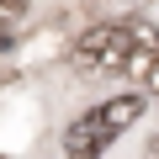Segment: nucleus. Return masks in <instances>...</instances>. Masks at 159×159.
<instances>
[{"mask_svg":"<svg viewBox=\"0 0 159 159\" xmlns=\"http://www.w3.org/2000/svg\"><path fill=\"white\" fill-rule=\"evenodd\" d=\"M143 96L138 90H122V96H111V101H96L90 111H80L69 127H64V154L69 159H101L138 117H143Z\"/></svg>","mask_w":159,"mask_h":159,"instance_id":"1","label":"nucleus"},{"mask_svg":"<svg viewBox=\"0 0 159 159\" xmlns=\"http://www.w3.org/2000/svg\"><path fill=\"white\" fill-rule=\"evenodd\" d=\"M148 21H127V16H111V21H96L74 37L69 48V64L74 69H85V74H122L127 58L138 53Z\"/></svg>","mask_w":159,"mask_h":159,"instance_id":"2","label":"nucleus"},{"mask_svg":"<svg viewBox=\"0 0 159 159\" xmlns=\"http://www.w3.org/2000/svg\"><path fill=\"white\" fill-rule=\"evenodd\" d=\"M122 80H133L138 96H143V90H159V32H154V27L143 32V43H138V53L127 58Z\"/></svg>","mask_w":159,"mask_h":159,"instance_id":"3","label":"nucleus"},{"mask_svg":"<svg viewBox=\"0 0 159 159\" xmlns=\"http://www.w3.org/2000/svg\"><path fill=\"white\" fill-rule=\"evenodd\" d=\"M27 6H32V0H0V48L16 43V32L27 21Z\"/></svg>","mask_w":159,"mask_h":159,"instance_id":"4","label":"nucleus"},{"mask_svg":"<svg viewBox=\"0 0 159 159\" xmlns=\"http://www.w3.org/2000/svg\"><path fill=\"white\" fill-rule=\"evenodd\" d=\"M154 159H159V138H154Z\"/></svg>","mask_w":159,"mask_h":159,"instance_id":"5","label":"nucleus"}]
</instances>
